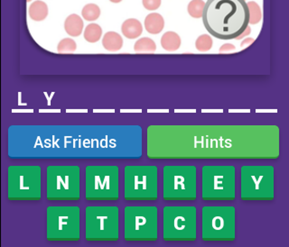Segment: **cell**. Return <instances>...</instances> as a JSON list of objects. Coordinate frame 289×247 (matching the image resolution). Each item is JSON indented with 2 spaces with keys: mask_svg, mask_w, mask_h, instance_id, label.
I'll return each mask as SVG.
<instances>
[{
  "mask_svg": "<svg viewBox=\"0 0 289 247\" xmlns=\"http://www.w3.org/2000/svg\"><path fill=\"white\" fill-rule=\"evenodd\" d=\"M102 27L97 24H91L84 31V39L91 44H94L102 38Z\"/></svg>",
  "mask_w": 289,
  "mask_h": 247,
  "instance_id": "cell-21",
  "label": "cell"
},
{
  "mask_svg": "<svg viewBox=\"0 0 289 247\" xmlns=\"http://www.w3.org/2000/svg\"><path fill=\"white\" fill-rule=\"evenodd\" d=\"M80 236V210L75 207H52L47 210L49 240H77Z\"/></svg>",
  "mask_w": 289,
  "mask_h": 247,
  "instance_id": "cell-11",
  "label": "cell"
},
{
  "mask_svg": "<svg viewBox=\"0 0 289 247\" xmlns=\"http://www.w3.org/2000/svg\"><path fill=\"white\" fill-rule=\"evenodd\" d=\"M195 47L199 51H208L213 47V39L211 36L203 35L199 36L195 42Z\"/></svg>",
  "mask_w": 289,
  "mask_h": 247,
  "instance_id": "cell-26",
  "label": "cell"
},
{
  "mask_svg": "<svg viewBox=\"0 0 289 247\" xmlns=\"http://www.w3.org/2000/svg\"><path fill=\"white\" fill-rule=\"evenodd\" d=\"M41 195V172L38 166H12L8 169V198L36 199Z\"/></svg>",
  "mask_w": 289,
  "mask_h": 247,
  "instance_id": "cell-13",
  "label": "cell"
},
{
  "mask_svg": "<svg viewBox=\"0 0 289 247\" xmlns=\"http://www.w3.org/2000/svg\"><path fill=\"white\" fill-rule=\"evenodd\" d=\"M121 31L123 36H126L127 39H136L138 36H141L143 26L139 21L131 18L123 23Z\"/></svg>",
  "mask_w": 289,
  "mask_h": 247,
  "instance_id": "cell-14",
  "label": "cell"
},
{
  "mask_svg": "<svg viewBox=\"0 0 289 247\" xmlns=\"http://www.w3.org/2000/svg\"><path fill=\"white\" fill-rule=\"evenodd\" d=\"M250 32H251V30H250V27H249V26H248V27L246 28V30L244 31L243 33H242V34H241L240 36H238V37L236 38V40H239V39H242V38H244L245 36H249V34H250Z\"/></svg>",
  "mask_w": 289,
  "mask_h": 247,
  "instance_id": "cell-29",
  "label": "cell"
},
{
  "mask_svg": "<svg viewBox=\"0 0 289 247\" xmlns=\"http://www.w3.org/2000/svg\"><path fill=\"white\" fill-rule=\"evenodd\" d=\"M86 198L90 200H113L118 198L117 166L86 168Z\"/></svg>",
  "mask_w": 289,
  "mask_h": 247,
  "instance_id": "cell-3",
  "label": "cell"
},
{
  "mask_svg": "<svg viewBox=\"0 0 289 247\" xmlns=\"http://www.w3.org/2000/svg\"><path fill=\"white\" fill-rule=\"evenodd\" d=\"M47 198L49 199L79 198L80 169L77 166L48 167Z\"/></svg>",
  "mask_w": 289,
  "mask_h": 247,
  "instance_id": "cell-8",
  "label": "cell"
},
{
  "mask_svg": "<svg viewBox=\"0 0 289 247\" xmlns=\"http://www.w3.org/2000/svg\"><path fill=\"white\" fill-rule=\"evenodd\" d=\"M164 198L166 199H193L196 198V168H164Z\"/></svg>",
  "mask_w": 289,
  "mask_h": 247,
  "instance_id": "cell-5",
  "label": "cell"
},
{
  "mask_svg": "<svg viewBox=\"0 0 289 247\" xmlns=\"http://www.w3.org/2000/svg\"><path fill=\"white\" fill-rule=\"evenodd\" d=\"M64 29L70 36L78 37L81 35L83 29V22L78 15L72 14L66 18L64 22Z\"/></svg>",
  "mask_w": 289,
  "mask_h": 247,
  "instance_id": "cell-15",
  "label": "cell"
},
{
  "mask_svg": "<svg viewBox=\"0 0 289 247\" xmlns=\"http://www.w3.org/2000/svg\"><path fill=\"white\" fill-rule=\"evenodd\" d=\"M161 46L164 50L175 51L181 46V38L176 33L167 32L161 38Z\"/></svg>",
  "mask_w": 289,
  "mask_h": 247,
  "instance_id": "cell-18",
  "label": "cell"
},
{
  "mask_svg": "<svg viewBox=\"0 0 289 247\" xmlns=\"http://www.w3.org/2000/svg\"><path fill=\"white\" fill-rule=\"evenodd\" d=\"M143 5L147 10H157L161 5V0H142Z\"/></svg>",
  "mask_w": 289,
  "mask_h": 247,
  "instance_id": "cell-27",
  "label": "cell"
},
{
  "mask_svg": "<svg viewBox=\"0 0 289 247\" xmlns=\"http://www.w3.org/2000/svg\"><path fill=\"white\" fill-rule=\"evenodd\" d=\"M253 42V39H250V38H249V39H246V40L244 41L243 43L241 44V46H242V47H245V46H249V45H251Z\"/></svg>",
  "mask_w": 289,
  "mask_h": 247,
  "instance_id": "cell-30",
  "label": "cell"
},
{
  "mask_svg": "<svg viewBox=\"0 0 289 247\" xmlns=\"http://www.w3.org/2000/svg\"><path fill=\"white\" fill-rule=\"evenodd\" d=\"M235 197L233 166H205L203 169V198L206 200Z\"/></svg>",
  "mask_w": 289,
  "mask_h": 247,
  "instance_id": "cell-9",
  "label": "cell"
},
{
  "mask_svg": "<svg viewBox=\"0 0 289 247\" xmlns=\"http://www.w3.org/2000/svg\"><path fill=\"white\" fill-rule=\"evenodd\" d=\"M247 5L249 7V24L251 25L259 24L260 20L262 19V13H261L259 5L254 1H250L249 3H247Z\"/></svg>",
  "mask_w": 289,
  "mask_h": 247,
  "instance_id": "cell-24",
  "label": "cell"
},
{
  "mask_svg": "<svg viewBox=\"0 0 289 247\" xmlns=\"http://www.w3.org/2000/svg\"><path fill=\"white\" fill-rule=\"evenodd\" d=\"M125 238L128 241L156 240L158 238L157 207H126Z\"/></svg>",
  "mask_w": 289,
  "mask_h": 247,
  "instance_id": "cell-4",
  "label": "cell"
},
{
  "mask_svg": "<svg viewBox=\"0 0 289 247\" xmlns=\"http://www.w3.org/2000/svg\"><path fill=\"white\" fill-rule=\"evenodd\" d=\"M156 50L157 46L155 42L148 37L139 39L134 46V50L137 53H151L155 52Z\"/></svg>",
  "mask_w": 289,
  "mask_h": 247,
  "instance_id": "cell-20",
  "label": "cell"
},
{
  "mask_svg": "<svg viewBox=\"0 0 289 247\" xmlns=\"http://www.w3.org/2000/svg\"><path fill=\"white\" fill-rule=\"evenodd\" d=\"M234 207H204L203 210V239L206 241L234 239Z\"/></svg>",
  "mask_w": 289,
  "mask_h": 247,
  "instance_id": "cell-12",
  "label": "cell"
},
{
  "mask_svg": "<svg viewBox=\"0 0 289 247\" xmlns=\"http://www.w3.org/2000/svg\"><path fill=\"white\" fill-rule=\"evenodd\" d=\"M158 198V169L156 166L125 168V198L150 200Z\"/></svg>",
  "mask_w": 289,
  "mask_h": 247,
  "instance_id": "cell-2",
  "label": "cell"
},
{
  "mask_svg": "<svg viewBox=\"0 0 289 247\" xmlns=\"http://www.w3.org/2000/svg\"><path fill=\"white\" fill-rule=\"evenodd\" d=\"M203 21L206 30L214 37L236 39L249 26V7L246 0H208Z\"/></svg>",
  "mask_w": 289,
  "mask_h": 247,
  "instance_id": "cell-1",
  "label": "cell"
},
{
  "mask_svg": "<svg viewBox=\"0 0 289 247\" xmlns=\"http://www.w3.org/2000/svg\"><path fill=\"white\" fill-rule=\"evenodd\" d=\"M26 1H27V2H30V1H32V0H26Z\"/></svg>",
  "mask_w": 289,
  "mask_h": 247,
  "instance_id": "cell-32",
  "label": "cell"
},
{
  "mask_svg": "<svg viewBox=\"0 0 289 247\" xmlns=\"http://www.w3.org/2000/svg\"><path fill=\"white\" fill-rule=\"evenodd\" d=\"M165 240L196 239V208L168 207L164 209Z\"/></svg>",
  "mask_w": 289,
  "mask_h": 247,
  "instance_id": "cell-6",
  "label": "cell"
},
{
  "mask_svg": "<svg viewBox=\"0 0 289 247\" xmlns=\"http://www.w3.org/2000/svg\"><path fill=\"white\" fill-rule=\"evenodd\" d=\"M102 46L109 51H117L123 46V39L117 33L109 32L102 39Z\"/></svg>",
  "mask_w": 289,
  "mask_h": 247,
  "instance_id": "cell-17",
  "label": "cell"
},
{
  "mask_svg": "<svg viewBox=\"0 0 289 247\" xmlns=\"http://www.w3.org/2000/svg\"><path fill=\"white\" fill-rule=\"evenodd\" d=\"M81 15L85 20L92 22V21L97 20L100 17L101 9L95 4H88L83 7Z\"/></svg>",
  "mask_w": 289,
  "mask_h": 247,
  "instance_id": "cell-22",
  "label": "cell"
},
{
  "mask_svg": "<svg viewBox=\"0 0 289 247\" xmlns=\"http://www.w3.org/2000/svg\"><path fill=\"white\" fill-rule=\"evenodd\" d=\"M165 26V20L161 15L158 13H153L147 15L145 19V28L152 35H158L162 32Z\"/></svg>",
  "mask_w": 289,
  "mask_h": 247,
  "instance_id": "cell-16",
  "label": "cell"
},
{
  "mask_svg": "<svg viewBox=\"0 0 289 247\" xmlns=\"http://www.w3.org/2000/svg\"><path fill=\"white\" fill-rule=\"evenodd\" d=\"M236 50L235 46L231 45V44H226L220 48V53H224V52H230Z\"/></svg>",
  "mask_w": 289,
  "mask_h": 247,
  "instance_id": "cell-28",
  "label": "cell"
},
{
  "mask_svg": "<svg viewBox=\"0 0 289 247\" xmlns=\"http://www.w3.org/2000/svg\"><path fill=\"white\" fill-rule=\"evenodd\" d=\"M29 15L32 20L41 22L45 20L48 15V7L45 2L36 1L29 7Z\"/></svg>",
  "mask_w": 289,
  "mask_h": 247,
  "instance_id": "cell-19",
  "label": "cell"
},
{
  "mask_svg": "<svg viewBox=\"0 0 289 247\" xmlns=\"http://www.w3.org/2000/svg\"><path fill=\"white\" fill-rule=\"evenodd\" d=\"M204 6L205 3L203 0H192L188 5V13L193 18H201L203 17Z\"/></svg>",
  "mask_w": 289,
  "mask_h": 247,
  "instance_id": "cell-23",
  "label": "cell"
},
{
  "mask_svg": "<svg viewBox=\"0 0 289 247\" xmlns=\"http://www.w3.org/2000/svg\"><path fill=\"white\" fill-rule=\"evenodd\" d=\"M76 43L71 38H65L59 43L57 50L59 53H72L76 50Z\"/></svg>",
  "mask_w": 289,
  "mask_h": 247,
  "instance_id": "cell-25",
  "label": "cell"
},
{
  "mask_svg": "<svg viewBox=\"0 0 289 247\" xmlns=\"http://www.w3.org/2000/svg\"><path fill=\"white\" fill-rule=\"evenodd\" d=\"M118 209L116 207L86 208L87 240H117Z\"/></svg>",
  "mask_w": 289,
  "mask_h": 247,
  "instance_id": "cell-10",
  "label": "cell"
},
{
  "mask_svg": "<svg viewBox=\"0 0 289 247\" xmlns=\"http://www.w3.org/2000/svg\"><path fill=\"white\" fill-rule=\"evenodd\" d=\"M274 195V169L271 166H244L241 169V198L269 199Z\"/></svg>",
  "mask_w": 289,
  "mask_h": 247,
  "instance_id": "cell-7",
  "label": "cell"
},
{
  "mask_svg": "<svg viewBox=\"0 0 289 247\" xmlns=\"http://www.w3.org/2000/svg\"><path fill=\"white\" fill-rule=\"evenodd\" d=\"M110 1L112 3H119V2H121L122 0H110Z\"/></svg>",
  "mask_w": 289,
  "mask_h": 247,
  "instance_id": "cell-31",
  "label": "cell"
}]
</instances>
